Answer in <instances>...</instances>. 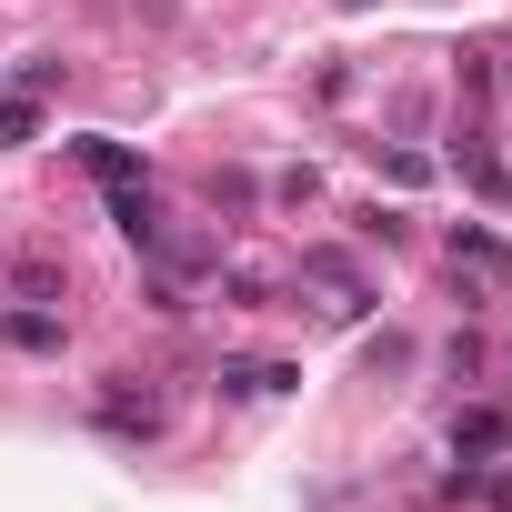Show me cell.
Masks as SVG:
<instances>
[{
	"label": "cell",
	"instance_id": "6da1fadb",
	"mask_svg": "<svg viewBox=\"0 0 512 512\" xmlns=\"http://www.w3.org/2000/svg\"><path fill=\"white\" fill-rule=\"evenodd\" d=\"M452 272H472V282H482L492 302H512V251H502L492 231H472V221L452 231Z\"/></svg>",
	"mask_w": 512,
	"mask_h": 512
},
{
	"label": "cell",
	"instance_id": "7a4b0ae2",
	"mask_svg": "<svg viewBox=\"0 0 512 512\" xmlns=\"http://www.w3.org/2000/svg\"><path fill=\"white\" fill-rule=\"evenodd\" d=\"M101 432H121V442H151V432H161V392H131V382H111V392H101Z\"/></svg>",
	"mask_w": 512,
	"mask_h": 512
},
{
	"label": "cell",
	"instance_id": "3957f363",
	"mask_svg": "<svg viewBox=\"0 0 512 512\" xmlns=\"http://www.w3.org/2000/svg\"><path fill=\"white\" fill-rule=\"evenodd\" d=\"M302 282H322V292H332V312H342V322H352V312H372V292H362V272H352V262H342V251H302Z\"/></svg>",
	"mask_w": 512,
	"mask_h": 512
},
{
	"label": "cell",
	"instance_id": "277c9868",
	"mask_svg": "<svg viewBox=\"0 0 512 512\" xmlns=\"http://www.w3.org/2000/svg\"><path fill=\"white\" fill-rule=\"evenodd\" d=\"M111 221H121V241H131V251H161V201H151L141 181H121V191H111Z\"/></svg>",
	"mask_w": 512,
	"mask_h": 512
},
{
	"label": "cell",
	"instance_id": "5b68a950",
	"mask_svg": "<svg viewBox=\"0 0 512 512\" xmlns=\"http://www.w3.org/2000/svg\"><path fill=\"white\" fill-rule=\"evenodd\" d=\"M0 342H11V352H61V312H41V302L0 312Z\"/></svg>",
	"mask_w": 512,
	"mask_h": 512
},
{
	"label": "cell",
	"instance_id": "8992f818",
	"mask_svg": "<svg viewBox=\"0 0 512 512\" xmlns=\"http://www.w3.org/2000/svg\"><path fill=\"white\" fill-rule=\"evenodd\" d=\"M302 372L292 362H221V392H241V402H262V392H292Z\"/></svg>",
	"mask_w": 512,
	"mask_h": 512
},
{
	"label": "cell",
	"instance_id": "52a82bcc",
	"mask_svg": "<svg viewBox=\"0 0 512 512\" xmlns=\"http://www.w3.org/2000/svg\"><path fill=\"white\" fill-rule=\"evenodd\" d=\"M502 442H512L502 412H452V452H502Z\"/></svg>",
	"mask_w": 512,
	"mask_h": 512
},
{
	"label": "cell",
	"instance_id": "ba28073f",
	"mask_svg": "<svg viewBox=\"0 0 512 512\" xmlns=\"http://www.w3.org/2000/svg\"><path fill=\"white\" fill-rule=\"evenodd\" d=\"M11 302H41V312H51V302H61V262H21V272H11Z\"/></svg>",
	"mask_w": 512,
	"mask_h": 512
},
{
	"label": "cell",
	"instance_id": "9c48e42d",
	"mask_svg": "<svg viewBox=\"0 0 512 512\" xmlns=\"http://www.w3.org/2000/svg\"><path fill=\"white\" fill-rule=\"evenodd\" d=\"M81 161H91V171H101V181H111V191H121V181H141V161H131V151H121V141H81Z\"/></svg>",
	"mask_w": 512,
	"mask_h": 512
},
{
	"label": "cell",
	"instance_id": "30bf717a",
	"mask_svg": "<svg viewBox=\"0 0 512 512\" xmlns=\"http://www.w3.org/2000/svg\"><path fill=\"white\" fill-rule=\"evenodd\" d=\"M262 191H251V171H211V211H251Z\"/></svg>",
	"mask_w": 512,
	"mask_h": 512
},
{
	"label": "cell",
	"instance_id": "8fae6325",
	"mask_svg": "<svg viewBox=\"0 0 512 512\" xmlns=\"http://www.w3.org/2000/svg\"><path fill=\"white\" fill-rule=\"evenodd\" d=\"M31 131H41V111H31L21 91H0V141H31Z\"/></svg>",
	"mask_w": 512,
	"mask_h": 512
},
{
	"label": "cell",
	"instance_id": "7c38bea8",
	"mask_svg": "<svg viewBox=\"0 0 512 512\" xmlns=\"http://www.w3.org/2000/svg\"><path fill=\"white\" fill-rule=\"evenodd\" d=\"M352 231H362V241H402V211H382V201H362V211H352Z\"/></svg>",
	"mask_w": 512,
	"mask_h": 512
},
{
	"label": "cell",
	"instance_id": "4fadbf2b",
	"mask_svg": "<svg viewBox=\"0 0 512 512\" xmlns=\"http://www.w3.org/2000/svg\"><path fill=\"white\" fill-rule=\"evenodd\" d=\"M442 372H452V382H472V372H482V342H472V332H452V342H442Z\"/></svg>",
	"mask_w": 512,
	"mask_h": 512
},
{
	"label": "cell",
	"instance_id": "5bb4252c",
	"mask_svg": "<svg viewBox=\"0 0 512 512\" xmlns=\"http://www.w3.org/2000/svg\"><path fill=\"white\" fill-rule=\"evenodd\" d=\"M272 201H282V211H302V201H322V181H312V171H282V181H272Z\"/></svg>",
	"mask_w": 512,
	"mask_h": 512
},
{
	"label": "cell",
	"instance_id": "9a60e30c",
	"mask_svg": "<svg viewBox=\"0 0 512 512\" xmlns=\"http://www.w3.org/2000/svg\"><path fill=\"white\" fill-rule=\"evenodd\" d=\"M482 502H492V512H512V472H492V482H482Z\"/></svg>",
	"mask_w": 512,
	"mask_h": 512
},
{
	"label": "cell",
	"instance_id": "2e32d148",
	"mask_svg": "<svg viewBox=\"0 0 512 512\" xmlns=\"http://www.w3.org/2000/svg\"><path fill=\"white\" fill-rule=\"evenodd\" d=\"M342 11H372V0H342Z\"/></svg>",
	"mask_w": 512,
	"mask_h": 512
}]
</instances>
